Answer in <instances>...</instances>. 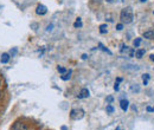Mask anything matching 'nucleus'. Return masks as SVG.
Here are the masks:
<instances>
[{
    "label": "nucleus",
    "instance_id": "nucleus-1",
    "mask_svg": "<svg viewBox=\"0 0 154 130\" xmlns=\"http://www.w3.org/2000/svg\"><path fill=\"white\" fill-rule=\"evenodd\" d=\"M120 19H121V21H122L123 24H129V23L133 21V10H132L131 6H127V7H125V8L121 11V13H120Z\"/></svg>",
    "mask_w": 154,
    "mask_h": 130
},
{
    "label": "nucleus",
    "instance_id": "nucleus-2",
    "mask_svg": "<svg viewBox=\"0 0 154 130\" xmlns=\"http://www.w3.org/2000/svg\"><path fill=\"white\" fill-rule=\"evenodd\" d=\"M83 116H84V110H82V109H72V110L70 111V117H71V119L78 121V119L83 118Z\"/></svg>",
    "mask_w": 154,
    "mask_h": 130
},
{
    "label": "nucleus",
    "instance_id": "nucleus-3",
    "mask_svg": "<svg viewBox=\"0 0 154 130\" xmlns=\"http://www.w3.org/2000/svg\"><path fill=\"white\" fill-rule=\"evenodd\" d=\"M11 130H29V127L25 123H23V122H16L12 125Z\"/></svg>",
    "mask_w": 154,
    "mask_h": 130
},
{
    "label": "nucleus",
    "instance_id": "nucleus-4",
    "mask_svg": "<svg viewBox=\"0 0 154 130\" xmlns=\"http://www.w3.org/2000/svg\"><path fill=\"white\" fill-rule=\"evenodd\" d=\"M36 13L39 14V16H44V14H46V13H48V8H46V6H44V5H38V6H37V10H36Z\"/></svg>",
    "mask_w": 154,
    "mask_h": 130
},
{
    "label": "nucleus",
    "instance_id": "nucleus-5",
    "mask_svg": "<svg viewBox=\"0 0 154 130\" xmlns=\"http://www.w3.org/2000/svg\"><path fill=\"white\" fill-rule=\"evenodd\" d=\"M120 107H121V109H122L123 111H127V110H128V107H129V102H128L127 99H121Z\"/></svg>",
    "mask_w": 154,
    "mask_h": 130
},
{
    "label": "nucleus",
    "instance_id": "nucleus-6",
    "mask_svg": "<svg viewBox=\"0 0 154 130\" xmlns=\"http://www.w3.org/2000/svg\"><path fill=\"white\" fill-rule=\"evenodd\" d=\"M87 97H89V90L88 89H82L81 90V92L78 95V98H87Z\"/></svg>",
    "mask_w": 154,
    "mask_h": 130
},
{
    "label": "nucleus",
    "instance_id": "nucleus-7",
    "mask_svg": "<svg viewBox=\"0 0 154 130\" xmlns=\"http://www.w3.org/2000/svg\"><path fill=\"white\" fill-rule=\"evenodd\" d=\"M8 60H10V55H8V53H2V55H1L0 62H1L2 64H6V63H8Z\"/></svg>",
    "mask_w": 154,
    "mask_h": 130
},
{
    "label": "nucleus",
    "instance_id": "nucleus-8",
    "mask_svg": "<svg viewBox=\"0 0 154 130\" xmlns=\"http://www.w3.org/2000/svg\"><path fill=\"white\" fill-rule=\"evenodd\" d=\"M143 37L147 38V39H154V31H146L145 33H143Z\"/></svg>",
    "mask_w": 154,
    "mask_h": 130
},
{
    "label": "nucleus",
    "instance_id": "nucleus-9",
    "mask_svg": "<svg viewBox=\"0 0 154 130\" xmlns=\"http://www.w3.org/2000/svg\"><path fill=\"white\" fill-rule=\"evenodd\" d=\"M71 74H72V71H71V70L66 71L65 74L62 76V79H63V80H68V79H70V77H71Z\"/></svg>",
    "mask_w": 154,
    "mask_h": 130
},
{
    "label": "nucleus",
    "instance_id": "nucleus-10",
    "mask_svg": "<svg viewBox=\"0 0 154 130\" xmlns=\"http://www.w3.org/2000/svg\"><path fill=\"white\" fill-rule=\"evenodd\" d=\"M100 32H101L102 35H104V33H107V32H108V26H107L106 24H103V25H101V26H100Z\"/></svg>",
    "mask_w": 154,
    "mask_h": 130
},
{
    "label": "nucleus",
    "instance_id": "nucleus-11",
    "mask_svg": "<svg viewBox=\"0 0 154 130\" xmlns=\"http://www.w3.org/2000/svg\"><path fill=\"white\" fill-rule=\"evenodd\" d=\"M148 79H149V74H142V82H143V85H147V84H148Z\"/></svg>",
    "mask_w": 154,
    "mask_h": 130
},
{
    "label": "nucleus",
    "instance_id": "nucleus-12",
    "mask_svg": "<svg viewBox=\"0 0 154 130\" xmlns=\"http://www.w3.org/2000/svg\"><path fill=\"white\" fill-rule=\"evenodd\" d=\"M143 55H145V50H137V51L135 52V56H136V58H142V57H143Z\"/></svg>",
    "mask_w": 154,
    "mask_h": 130
},
{
    "label": "nucleus",
    "instance_id": "nucleus-13",
    "mask_svg": "<svg viewBox=\"0 0 154 130\" xmlns=\"http://www.w3.org/2000/svg\"><path fill=\"white\" fill-rule=\"evenodd\" d=\"M141 44V38H136L134 41H133V45L134 47H139V45Z\"/></svg>",
    "mask_w": 154,
    "mask_h": 130
},
{
    "label": "nucleus",
    "instance_id": "nucleus-14",
    "mask_svg": "<svg viewBox=\"0 0 154 130\" xmlns=\"http://www.w3.org/2000/svg\"><path fill=\"white\" fill-rule=\"evenodd\" d=\"M131 89H132V91H133V92H139V91H140V86H139L137 84L132 85V86H131Z\"/></svg>",
    "mask_w": 154,
    "mask_h": 130
},
{
    "label": "nucleus",
    "instance_id": "nucleus-15",
    "mask_svg": "<svg viewBox=\"0 0 154 130\" xmlns=\"http://www.w3.org/2000/svg\"><path fill=\"white\" fill-rule=\"evenodd\" d=\"M74 26H75V27H82V21H81V18L77 19L76 23L74 24Z\"/></svg>",
    "mask_w": 154,
    "mask_h": 130
},
{
    "label": "nucleus",
    "instance_id": "nucleus-16",
    "mask_svg": "<svg viewBox=\"0 0 154 130\" xmlns=\"http://www.w3.org/2000/svg\"><path fill=\"white\" fill-rule=\"evenodd\" d=\"M107 112H108V113H113V112H114V108H113L110 104L107 105Z\"/></svg>",
    "mask_w": 154,
    "mask_h": 130
},
{
    "label": "nucleus",
    "instance_id": "nucleus-17",
    "mask_svg": "<svg viewBox=\"0 0 154 130\" xmlns=\"http://www.w3.org/2000/svg\"><path fill=\"white\" fill-rule=\"evenodd\" d=\"M57 70H58V72H60V74H65V72H66V69H65V68H62V66H58Z\"/></svg>",
    "mask_w": 154,
    "mask_h": 130
},
{
    "label": "nucleus",
    "instance_id": "nucleus-18",
    "mask_svg": "<svg viewBox=\"0 0 154 130\" xmlns=\"http://www.w3.org/2000/svg\"><path fill=\"white\" fill-rule=\"evenodd\" d=\"M98 46H100V47H101V49H102V50H103V51H106V52H108V53H109V55H112V52H110V51H109V50H108V49H107V47H104V46H103V45H102V44H98Z\"/></svg>",
    "mask_w": 154,
    "mask_h": 130
},
{
    "label": "nucleus",
    "instance_id": "nucleus-19",
    "mask_svg": "<svg viewBox=\"0 0 154 130\" xmlns=\"http://www.w3.org/2000/svg\"><path fill=\"white\" fill-rule=\"evenodd\" d=\"M122 29H123V25H122V24H117V25H116V30H117V31H121Z\"/></svg>",
    "mask_w": 154,
    "mask_h": 130
},
{
    "label": "nucleus",
    "instance_id": "nucleus-20",
    "mask_svg": "<svg viewBox=\"0 0 154 130\" xmlns=\"http://www.w3.org/2000/svg\"><path fill=\"white\" fill-rule=\"evenodd\" d=\"M148 112H154V107H147V109H146Z\"/></svg>",
    "mask_w": 154,
    "mask_h": 130
},
{
    "label": "nucleus",
    "instance_id": "nucleus-21",
    "mask_svg": "<svg viewBox=\"0 0 154 130\" xmlns=\"http://www.w3.org/2000/svg\"><path fill=\"white\" fill-rule=\"evenodd\" d=\"M119 88H120V86H119V82H115V85H114V90H115V91H119Z\"/></svg>",
    "mask_w": 154,
    "mask_h": 130
},
{
    "label": "nucleus",
    "instance_id": "nucleus-22",
    "mask_svg": "<svg viewBox=\"0 0 154 130\" xmlns=\"http://www.w3.org/2000/svg\"><path fill=\"white\" fill-rule=\"evenodd\" d=\"M46 31H48V32H50V31H52V25H49V26L46 27Z\"/></svg>",
    "mask_w": 154,
    "mask_h": 130
},
{
    "label": "nucleus",
    "instance_id": "nucleus-23",
    "mask_svg": "<svg viewBox=\"0 0 154 130\" xmlns=\"http://www.w3.org/2000/svg\"><path fill=\"white\" fill-rule=\"evenodd\" d=\"M107 101H108L109 103H110V102H113V97H112V96H109V97L107 98Z\"/></svg>",
    "mask_w": 154,
    "mask_h": 130
},
{
    "label": "nucleus",
    "instance_id": "nucleus-24",
    "mask_svg": "<svg viewBox=\"0 0 154 130\" xmlns=\"http://www.w3.org/2000/svg\"><path fill=\"white\" fill-rule=\"evenodd\" d=\"M16 53H17V49H14L13 51H11V55H12V56H13V55H16Z\"/></svg>",
    "mask_w": 154,
    "mask_h": 130
},
{
    "label": "nucleus",
    "instance_id": "nucleus-25",
    "mask_svg": "<svg viewBox=\"0 0 154 130\" xmlns=\"http://www.w3.org/2000/svg\"><path fill=\"white\" fill-rule=\"evenodd\" d=\"M116 82H119V83L122 82V78H116Z\"/></svg>",
    "mask_w": 154,
    "mask_h": 130
},
{
    "label": "nucleus",
    "instance_id": "nucleus-26",
    "mask_svg": "<svg viewBox=\"0 0 154 130\" xmlns=\"http://www.w3.org/2000/svg\"><path fill=\"white\" fill-rule=\"evenodd\" d=\"M151 59H152V60L154 62V55H151Z\"/></svg>",
    "mask_w": 154,
    "mask_h": 130
},
{
    "label": "nucleus",
    "instance_id": "nucleus-27",
    "mask_svg": "<svg viewBox=\"0 0 154 130\" xmlns=\"http://www.w3.org/2000/svg\"><path fill=\"white\" fill-rule=\"evenodd\" d=\"M140 1H141V2H146L147 0H140Z\"/></svg>",
    "mask_w": 154,
    "mask_h": 130
},
{
    "label": "nucleus",
    "instance_id": "nucleus-28",
    "mask_svg": "<svg viewBox=\"0 0 154 130\" xmlns=\"http://www.w3.org/2000/svg\"><path fill=\"white\" fill-rule=\"evenodd\" d=\"M1 97H2V95H1V92H0V99H1Z\"/></svg>",
    "mask_w": 154,
    "mask_h": 130
},
{
    "label": "nucleus",
    "instance_id": "nucleus-29",
    "mask_svg": "<svg viewBox=\"0 0 154 130\" xmlns=\"http://www.w3.org/2000/svg\"><path fill=\"white\" fill-rule=\"evenodd\" d=\"M0 82H1V74H0Z\"/></svg>",
    "mask_w": 154,
    "mask_h": 130
},
{
    "label": "nucleus",
    "instance_id": "nucleus-30",
    "mask_svg": "<svg viewBox=\"0 0 154 130\" xmlns=\"http://www.w3.org/2000/svg\"><path fill=\"white\" fill-rule=\"evenodd\" d=\"M116 130H120V129H119V128H116Z\"/></svg>",
    "mask_w": 154,
    "mask_h": 130
}]
</instances>
